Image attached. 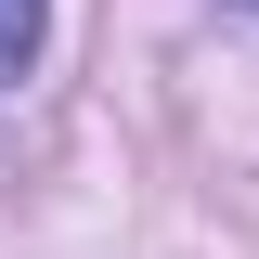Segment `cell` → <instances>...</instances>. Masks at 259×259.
Segmentation results:
<instances>
[{
  "mask_svg": "<svg viewBox=\"0 0 259 259\" xmlns=\"http://www.w3.org/2000/svg\"><path fill=\"white\" fill-rule=\"evenodd\" d=\"M39 26H52V0H0V91L39 65Z\"/></svg>",
  "mask_w": 259,
  "mask_h": 259,
  "instance_id": "obj_1",
  "label": "cell"
},
{
  "mask_svg": "<svg viewBox=\"0 0 259 259\" xmlns=\"http://www.w3.org/2000/svg\"><path fill=\"white\" fill-rule=\"evenodd\" d=\"M246 13H259V0H246Z\"/></svg>",
  "mask_w": 259,
  "mask_h": 259,
  "instance_id": "obj_2",
  "label": "cell"
}]
</instances>
